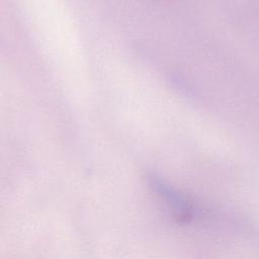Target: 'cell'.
I'll use <instances>...</instances> for the list:
<instances>
[{
  "label": "cell",
  "instance_id": "cell-1",
  "mask_svg": "<svg viewBox=\"0 0 259 259\" xmlns=\"http://www.w3.org/2000/svg\"><path fill=\"white\" fill-rule=\"evenodd\" d=\"M148 185L170 215L180 224H190L196 214V207L189 197L156 174L147 176Z\"/></svg>",
  "mask_w": 259,
  "mask_h": 259
}]
</instances>
